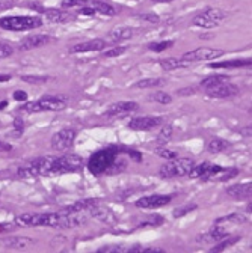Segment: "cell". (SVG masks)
Listing matches in <instances>:
<instances>
[{
	"instance_id": "7c38bea8",
	"label": "cell",
	"mask_w": 252,
	"mask_h": 253,
	"mask_svg": "<svg viewBox=\"0 0 252 253\" xmlns=\"http://www.w3.org/2000/svg\"><path fill=\"white\" fill-rule=\"evenodd\" d=\"M207 95L212 97V98H228V97H234L239 94V88L236 84H231L228 81H222L216 86L212 88H207Z\"/></svg>"
},
{
	"instance_id": "74e56055",
	"label": "cell",
	"mask_w": 252,
	"mask_h": 253,
	"mask_svg": "<svg viewBox=\"0 0 252 253\" xmlns=\"http://www.w3.org/2000/svg\"><path fill=\"white\" fill-rule=\"evenodd\" d=\"M14 54V47L8 42H0V57L5 59V57H9Z\"/></svg>"
},
{
	"instance_id": "d590c367",
	"label": "cell",
	"mask_w": 252,
	"mask_h": 253,
	"mask_svg": "<svg viewBox=\"0 0 252 253\" xmlns=\"http://www.w3.org/2000/svg\"><path fill=\"white\" fill-rule=\"evenodd\" d=\"M154 152L159 157L166 158V160H174V158H177V152L175 151H171V150H166V148H156Z\"/></svg>"
},
{
	"instance_id": "277c9868",
	"label": "cell",
	"mask_w": 252,
	"mask_h": 253,
	"mask_svg": "<svg viewBox=\"0 0 252 253\" xmlns=\"http://www.w3.org/2000/svg\"><path fill=\"white\" fill-rule=\"evenodd\" d=\"M43 26V20L39 17L30 15H17V17H3L0 18V27L9 32H25Z\"/></svg>"
},
{
	"instance_id": "f6af8a7d",
	"label": "cell",
	"mask_w": 252,
	"mask_h": 253,
	"mask_svg": "<svg viewBox=\"0 0 252 253\" xmlns=\"http://www.w3.org/2000/svg\"><path fill=\"white\" fill-rule=\"evenodd\" d=\"M178 95H192V94H196V88H186V89H180L177 91Z\"/></svg>"
},
{
	"instance_id": "f907efd6",
	"label": "cell",
	"mask_w": 252,
	"mask_h": 253,
	"mask_svg": "<svg viewBox=\"0 0 252 253\" xmlns=\"http://www.w3.org/2000/svg\"><path fill=\"white\" fill-rule=\"evenodd\" d=\"M6 105H8V101H6V100L0 101V110H2V109H6Z\"/></svg>"
},
{
	"instance_id": "ac0fdd59",
	"label": "cell",
	"mask_w": 252,
	"mask_h": 253,
	"mask_svg": "<svg viewBox=\"0 0 252 253\" xmlns=\"http://www.w3.org/2000/svg\"><path fill=\"white\" fill-rule=\"evenodd\" d=\"M226 195H229L236 201H242V199H249L252 195V184H234L231 187H226Z\"/></svg>"
},
{
	"instance_id": "681fc988",
	"label": "cell",
	"mask_w": 252,
	"mask_h": 253,
	"mask_svg": "<svg viewBox=\"0 0 252 253\" xmlns=\"http://www.w3.org/2000/svg\"><path fill=\"white\" fill-rule=\"evenodd\" d=\"M154 3H169V2H174V0H151Z\"/></svg>"
},
{
	"instance_id": "ffe728a7",
	"label": "cell",
	"mask_w": 252,
	"mask_h": 253,
	"mask_svg": "<svg viewBox=\"0 0 252 253\" xmlns=\"http://www.w3.org/2000/svg\"><path fill=\"white\" fill-rule=\"evenodd\" d=\"M44 14L50 23H68V21H73L76 18V15L62 9H46Z\"/></svg>"
},
{
	"instance_id": "9a60e30c",
	"label": "cell",
	"mask_w": 252,
	"mask_h": 253,
	"mask_svg": "<svg viewBox=\"0 0 252 253\" xmlns=\"http://www.w3.org/2000/svg\"><path fill=\"white\" fill-rule=\"evenodd\" d=\"M139 109L138 102L135 101H119V102H115L112 105L104 110V116H118V115H122V113H129V112H135Z\"/></svg>"
},
{
	"instance_id": "836d02e7",
	"label": "cell",
	"mask_w": 252,
	"mask_h": 253,
	"mask_svg": "<svg viewBox=\"0 0 252 253\" xmlns=\"http://www.w3.org/2000/svg\"><path fill=\"white\" fill-rule=\"evenodd\" d=\"M172 46H174V41H162V42H151V44L148 46V49L151 51L160 53V51H165V50H168Z\"/></svg>"
},
{
	"instance_id": "52a82bcc",
	"label": "cell",
	"mask_w": 252,
	"mask_h": 253,
	"mask_svg": "<svg viewBox=\"0 0 252 253\" xmlns=\"http://www.w3.org/2000/svg\"><path fill=\"white\" fill-rule=\"evenodd\" d=\"M225 18V12L219 8H207L201 14H198L194 20L192 25L202 27V29H215L221 25V21Z\"/></svg>"
},
{
	"instance_id": "7402d4cb",
	"label": "cell",
	"mask_w": 252,
	"mask_h": 253,
	"mask_svg": "<svg viewBox=\"0 0 252 253\" xmlns=\"http://www.w3.org/2000/svg\"><path fill=\"white\" fill-rule=\"evenodd\" d=\"M159 63L165 71H174V70L186 68L189 65V63L184 62L181 57H166V59H162Z\"/></svg>"
},
{
	"instance_id": "bcb514c9",
	"label": "cell",
	"mask_w": 252,
	"mask_h": 253,
	"mask_svg": "<svg viewBox=\"0 0 252 253\" xmlns=\"http://www.w3.org/2000/svg\"><path fill=\"white\" fill-rule=\"evenodd\" d=\"M14 126H15V128H17L20 133H22V131H23V121L20 119V118H17V119L14 121Z\"/></svg>"
},
{
	"instance_id": "4fadbf2b",
	"label": "cell",
	"mask_w": 252,
	"mask_h": 253,
	"mask_svg": "<svg viewBox=\"0 0 252 253\" xmlns=\"http://www.w3.org/2000/svg\"><path fill=\"white\" fill-rule=\"evenodd\" d=\"M229 237V230L225 226L221 225H215L212 229H210L207 234H202L196 238L198 243H218L224 238Z\"/></svg>"
},
{
	"instance_id": "d6a6232c",
	"label": "cell",
	"mask_w": 252,
	"mask_h": 253,
	"mask_svg": "<svg viewBox=\"0 0 252 253\" xmlns=\"http://www.w3.org/2000/svg\"><path fill=\"white\" fill-rule=\"evenodd\" d=\"M30 243H32V240H28V238H9L5 241V246L8 249H23Z\"/></svg>"
},
{
	"instance_id": "8992f818",
	"label": "cell",
	"mask_w": 252,
	"mask_h": 253,
	"mask_svg": "<svg viewBox=\"0 0 252 253\" xmlns=\"http://www.w3.org/2000/svg\"><path fill=\"white\" fill-rule=\"evenodd\" d=\"M85 161H83L82 157L76 155V154H67L62 157H55L53 164L50 167V175H64V174H70V172H79L83 167Z\"/></svg>"
},
{
	"instance_id": "f1b7e54d",
	"label": "cell",
	"mask_w": 252,
	"mask_h": 253,
	"mask_svg": "<svg viewBox=\"0 0 252 253\" xmlns=\"http://www.w3.org/2000/svg\"><path fill=\"white\" fill-rule=\"evenodd\" d=\"M130 246L125 244H111V246H103L98 252L101 253H129Z\"/></svg>"
},
{
	"instance_id": "b9f144b4",
	"label": "cell",
	"mask_w": 252,
	"mask_h": 253,
	"mask_svg": "<svg viewBox=\"0 0 252 253\" xmlns=\"http://www.w3.org/2000/svg\"><path fill=\"white\" fill-rule=\"evenodd\" d=\"M142 20H146V21H151V23H159L160 21V18H159V15H156V14H143V15H139Z\"/></svg>"
},
{
	"instance_id": "9c48e42d",
	"label": "cell",
	"mask_w": 252,
	"mask_h": 253,
	"mask_svg": "<svg viewBox=\"0 0 252 253\" xmlns=\"http://www.w3.org/2000/svg\"><path fill=\"white\" fill-rule=\"evenodd\" d=\"M76 131L73 128H64L53 134L52 137V148L55 151H65L74 145Z\"/></svg>"
},
{
	"instance_id": "8d00e7d4",
	"label": "cell",
	"mask_w": 252,
	"mask_h": 253,
	"mask_svg": "<svg viewBox=\"0 0 252 253\" xmlns=\"http://www.w3.org/2000/svg\"><path fill=\"white\" fill-rule=\"evenodd\" d=\"M196 208H198V205H195V203H191V205H186V206L177 208V209L174 211V217L180 219V217H183V216L189 214V213H191V211H195Z\"/></svg>"
},
{
	"instance_id": "d6986e66",
	"label": "cell",
	"mask_w": 252,
	"mask_h": 253,
	"mask_svg": "<svg viewBox=\"0 0 252 253\" xmlns=\"http://www.w3.org/2000/svg\"><path fill=\"white\" fill-rule=\"evenodd\" d=\"M97 203H100V201L98 199H94V198L80 199V201L74 202L73 205H68V206L62 208L59 211H60V213H65V214H68V213H80V211H88L89 208H92Z\"/></svg>"
},
{
	"instance_id": "7dc6e473",
	"label": "cell",
	"mask_w": 252,
	"mask_h": 253,
	"mask_svg": "<svg viewBox=\"0 0 252 253\" xmlns=\"http://www.w3.org/2000/svg\"><path fill=\"white\" fill-rule=\"evenodd\" d=\"M11 145L9 143H5V142H0V151H2V150H5V151H9L11 150Z\"/></svg>"
},
{
	"instance_id": "3957f363",
	"label": "cell",
	"mask_w": 252,
	"mask_h": 253,
	"mask_svg": "<svg viewBox=\"0 0 252 253\" xmlns=\"http://www.w3.org/2000/svg\"><path fill=\"white\" fill-rule=\"evenodd\" d=\"M53 160H55V157L50 155V157H39L36 160L28 161L17 169V177L22 179L35 178V177H49Z\"/></svg>"
},
{
	"instance_id": "7a4b0ae2",
	"label": "cell",
	"mask_w": 252,
	"mask_h": 253,
	"mask_svg": "<svg viewBox=\"0 0 252 253\" xmlns=\"http://www.w3.org/2000/svg\"><path fill=\"white\" fill-rule=\"evenodd\" d=\"M67 107V101L60 97H43L35 101H29L20 105V110L26 113L38 112H59Z\"/></svg>"
},
{
	"instance_id": "1f68e13d",
	"label": "cell",
	"mask_w": 252,
	"mask_h": 253,
	"mask_svg": "<svg viewBox=\"0 0 252 253\" xmlns=\"http://www.w3.org/2000/svg\"><path fill=\"white\" fill-rule=\"evenodd\" d=\"M172 133H174V128H172V125H165L162 126V130L159 131V136H157V142L165 145L171 140L172 137Z\"/></svg>"
},
{
	"instance_id": "f546056e",
	"label": "cell",
	"mask_w": 252,
	"mask_h": 253,
	"mask_svg": "<svg viewBox=\"0 0 252 253\" xmlns=\"http://www.w3.org/2000/svg\"><path fill=\"white\" fill-rule=\"evenodd\" d=\"M240 240V237H226V238H224V240H221V241H218V244L215 246V247H212L210 249V252H222V250H225L226 247H229V246H233L234 243H237Z\"/></svg>"
},
{
	"instance_id": "60d3db41",
	"label": "cell",
	"mask_w": 252,
	"mask_h": 253,
	"mask_svg": "<svg viewBox=\"0 0 252 253\" xmlns=\"http://www.w3.org/2000/svg\"><path fill=\"white\" fill-rule=\"evenodd\" d=\"M125 50H127L125 47H113V49H111V50H108V51H104L103 56H104V57H118V56L124 54Z\"/></svg>"
},
{
	"instance_id": "6da1fadb",
	"label": "cell",
	"mask_w": 252,
	"mask_h": 253,
	"mask_svg": "<svg viewBox=\"0 0 252 253\" xmlns=\"http://www.w3.org/2000/svg\"><path fill=\"white\" fill-rule=\"evenodd\" d=\"M122 151L124 150L119 146H109V148H104V150L94 152L88 161V169L97 177L103 175V174H108L109 169L113 166L115 160L118 158V155Z\"/></svg>"
},
{
	"instance_id": "5bb4252c",
	"label": "cell",
	"mask_w": 252,
	"mask_h": 253,
	"mask_svg": "<svg viewBox=\"0 0 252 253\" xmlns=\"http://www.w3.org/2000/svg\"><path fill=\"white\" fill-rule=\"evenodd\" d=\"M89 214H91V219H97L101 223H106V225H115L116 223V216L109 208L103 206L101 203H97L92 208H89Z\"/></svg>"
},
{
	"instance_id": "e575fe53",
	"label": "cell",
	"mask_w": 252,
	"mask_h": 253,
	"mask_svg": "<svg viewBox=\"0 0 252 253\" xmlns=\"http://www.w3.org/2000/svg\"><path fill=\"white\" fill-rule=\"evenodd\" d=\"M22 80L25 83H30V84H43L49 81V77L46 76H22Z\"/></svg>"
},
{
	"instance_id": "603a6c76",
	"label": "cell",
	"mask_w": 252,
	"mask_h": 253,
	"mask_svg": "<svg viewBox=\"0 0 252 253\" xmlns=\"http://www.w3.org/2000/svg\"><path fill=\"white\" fill-rule=\"evenodd\" d=\"M88 6H91L95 14H101V15H109V17H113L116 14L115 8L108 5V3H104V2H100V0H88L86 2Z\"/></svg>"
},
{
	"instance_id": "4dcf8cb0",
	"label": "cell",
	"mask_w": 252,
	"mask_h": 253,
	"mask_svg": "<svg viewBox=\"0 0 252 253\" xmlns=\"http://www.w3.org/2000/svg\"><path fill=\"white\" fill-rule=\"evenodd\" d=\"M150 101L151 102H159V104H171L172 102V97L166 92L162 91H156L154 94L150 95Z\"/></svg>"
},
{
	"instance_id": "2e32d148",
	"label": "cell",
	"mask_w": 252,
	"mask_h": 253,
	"mask_svg": "<svg viewBox=\"0 0 252 253\" xmlns=\"http://www.w3.org/2000/svg\"><path fill=\"white\" fill-rule=\"evenodd\" d=\"M108 46L104 39H91L86 42H79L70 47V53H86V51H100Z\"/></svg>"
},
{
	"instance_id": "cb8c5ba5",
	"label": "cell",
	"mask_w": 252,
	"mask_h": 253,
	"mask_svg": "<svg viewBox=\"0 0 252 253\" xmlns=\"http://www.w3.org/2000/svg\"><path fill=\"white\" fill-rule=\"evenodd\" d=\"M135 35V30L132 27H125V26H119V27H115L111 33H109V38L112 41H127L130 39L132 36Z\"/></svg>"
},
{
	"instance_id": "e0dca14e",
	"label": "cell",
	"mask_w": 252,
	"mask_h": 253,
	"mask_svg": "<svg viewBox=\"0 0 252 253\" xmlns=\"http://www.w3.org/2000/svg\"><path fill=\"white\" fill-rule=\"evenodd\" d=\"M52 41V38L49 35H30L26 36L25 39H22L20 42V50H32V49H38V47H43L46 44Z\"/></svg>"
},
{
	"instance_id": "ab89813d",
	"label": "cell",
	"mask_w": 252,
	"mask_h": 253,
	"mask_svg": "<svg viewBox=\"0 0 252 253\" xmlns=\"http://www.w3.org/2000/svg\"><path fill=\"white\" fill-rule=\"evenodd\" d=\"M163 223V217L162 216H153L148 220H145L139 225V228H145V226H159Z\"/></svg>"
},
{
	"instance_id": "83f0119b",
	"label": "cell",
	"mask_w": 252,
	"mask_h": 253,
	"mask_svg": "<svg viewBox=\"0 0 252 253\" xmlns=\"http://www.w3.org/2000/svg\"><path fill=\"white\" fill-rule=\"evenodd\" d=\"M165 84V80L162 78H143L140 81H138L135 84V88L138 89H150V88H159V86H163Z\"/></svg>"
},
{
	"instance_id": "4316f807",
	"label": "cell",
	"mask_w": 252,
	"mask_h": 253,
	"mask_svg": "<svg viewBox=\"0 0 252 253\" xmlns=\"http://www.w3.org/2000/svg\"><path fill=\"white\" fill-rule=\"evenodd\" d=\"M229 146H231V143L225 139H212L208 143V151L212 154H218V152L225 151Z\"/></svg>"
},
{
	"instance_id": "30bf717a",
	"label": "cell",
	"mask_w": 252,
	"mask_h": 253,
	"mask_svg": "<svg viewBox=\"0 0 252 253\" xmlns=\"http://www.w3.org/2000/svg\"><path fill=\"white\" fill-rule=\"evenodd\" d=\"M162 124L157 116H136L129 122V128L135 131H151Z\"/></svg>"
},
{
	"instance_id": "8fae6325",
	"label": "cell",
	"mask_w": 252,
	"mask_h": 253,
	"mask_svg": "<svg viewBox=\"0 0 252 253\" xmlns=\"http://www.w3.org/2000/svg\"><path fill=\"white\" fill-rule=\"evenodd\" d=\"M171 196L169 195H151V196H143L140 199L136 201V206L142 208V209H156V208H162L165 205H168L171 202Z\"/></svg>"
},
{
	"instance_id": "ee69618b",
	"label": "cell",
	"mask_w": 252,
	"mask_h": 253,
	"mask_svg": "<svg viewBox=\"0 0 252 253\" xmlns=\"http://www.w3.org/2000/svg\"><path fill=\"white\" fill-rule=\"evenodd\" d=\"M79 12H80V14H83V15H94V14H95V11H94V9H92L91 6H88V5L82 6Z\"/></svg>"
},
{
	"instance_id": "484cf974",
	"label": "cell",
	"mask_w": 252,
	"mask_h": 253,
	"mask_svg": "<svg viewBox=\"0 0 252 253\" xmlns=\"http://www.w3.org/2000/svg\"><path fill=\"white\" fill-rule=\"evenodd\" d=\"M228 76L225 74H213V76H208L205 77L202 81H201V88H212V86H216V84L222 83V81H228Z\"/></svg>"
},
{
	"instance_id": "f35d334b",
	"label": "cell",
	"mask_w": 252,
	"mask_h": 253,
	"mask_svg": "<svg viewBox=\"0 0 252 253\" xmlns=\"http://www.w3.org/2000/svg\"><path fill=\"white\" fill-rule=\"evenodd\" d=\"M86 5V0H62L60 6L64 9L68 8H74V6H85Z\"/></svg>"
},
{
	"instance_id": "44dd1931",
	"label": "cell",
	"mask_w": 252,
	"mask_h": 253,
	"mask_svg": "<svg viewBox=\"0 0 252 253\" xmlns=\"http://www.w3.org/2000/svg\"><path fill=\"white\" fill-rule=\"evenodd\" d=\"M252 65L251 59H236V60H225L218 63H210V68H249Z\"/></svg>"
},
{
	"instance_id": "ba28073f",
	"label": "cell",
	"mask_w": 252,
	"mask_h": 253,
	"mask_svg": "<svg viewBox=\"0 0 252 253\" xmlns=\"http://www.w3.org/2000/svg\"><path fill=\"white\" fill-rule=\"evenodd\" d=\"M225 51L219 49H212V47H199L196 50L187 51L186 54L181 56V59L187 63H194V62H204V60H213L221 56H224Z\"/></svg>"
},
{
	"instance_id": "5b68a950",
	"label": "cell",
	"mask_w": 252,
	"mask_h": 253,
	"mask_svg": "<svg viewBox=\"0 0 252 253\" xmlns=\"http://www.w3.org/2000/svg\"><path fill=\"white\" fill-rule=\"evenodd\" d=\"M194 166H195V161L192 158H174V160H169V163H165L160 166L159 175L165 179L184 177V175H189V172L192 171Z\"/></svg>"
},
{
	"instance_id": "7bdbcfd3",
	"label": "cell",
	"mask_w": 252,
	"mask_h": 253,
	"mask_svg": "<svg viewBox=\"0 0 252 253\" xmlns=\"http://www.w3.org/2000/svg\"><path fill=\"white\" fill-rule=\"evenodd\" d=\"M14 100H17V101H26L28 100V94L25 91H15L14 92Z\"/></svg>"
},
{
	"instance_id": "d4e9b609",
	"label": "cell",
	"mask_w": 252,
	"mask_h": 253,
	"mask_svg": "<svg viewBox=\"0 0 252 253\" xmlns=\"http://www.w3.org/2000/svg\"><path fill=\"white\" fill-rule=\"evenodd\" d=\"M243 223H246V217L243 214H239V213H234L231 216H225V217L215 220V225H221L225 228H226V225H243Z\"/></svg>"
},
{
	"instance_id": "c3c4849f",
	"label": "cell",
	"mask_w": 252,
	"mask_h": 253,
	"mask_svg": "<svg viewBox=\"0 0 252 253\" xmlns=\"http://www.w3.org/2000/svg\"><path fill=\"white\" fill-rule=\"evenodd\" d=\"M12 77L9 76V74H2V76H0V83H5V81H9Z\"/></svg>"
}]
</instances>
